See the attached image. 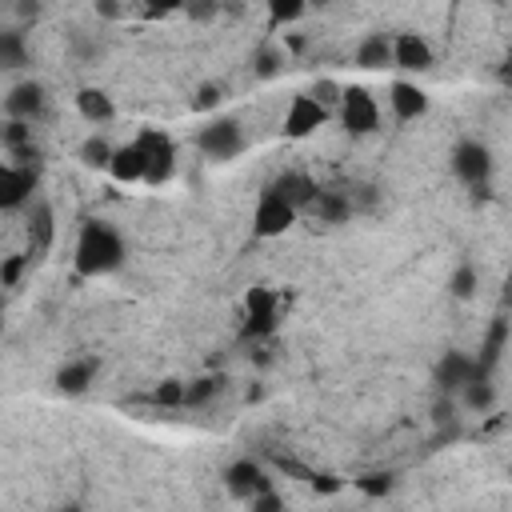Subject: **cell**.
<instances>
[{
    "instance_id": "cell-35",
    "label": "cell",
    "mask_w": 512,
    "mask_h": 512,
    "mask_svg": "<svg viewBox=\"0 0 512 512\" xmlns=\"http://www.w3.org/2000/svg\"><path fill=\"white\" fill-rule=\"evenodd\" d=\"M212 12H216L212 4H192V8H188V16H192V20H208Z\"/></svg>"
},
{
    "instance_id": "cell-29",
    "label": "cell",
    "mask_w": 512,
    "mask_h": 512,
    "mask_svg": "<svg viewBox=\"0 0 512 512\" xmlns=\"http://www.w3.org/2000/svg\"><path fill=\"white\" fill-rule=\"evenodd\" d=\"M152 404H160V408H184V380H164L160 388H152Z\"/></svg>"
},
{
    "instance_id": "cell-24",
    "label": "cell",
    "mask_w": 512,
    "mask_h": 512,
    "mask_svg": "<svg viewBox=\"0 0 512 512\" xmlns=\"http://www.w3.org/2000/svg\"><path fill=\"white\" fill-rule=\"evenodd\" d=\"M216 392H220V380L216 376H196V380L184 384V408H204Z\"/></svg>"
},
{
    "instance_id": "cell-10",
    "label": "cell",
    "mask_w": 512,
    "mask_h": 512,
    "mask_svg": "<svg viewBox=\"0 0 512 512\" xmlns=\"http://www.w3.org/2000/svg\"><path fill=\"white\" fill-rule=\"evenodd\" d=\"M36 192V168L32 164H8L0 160V212H16Z\"/></svg>"
},
{
    "instance_id": "cell-21",
    "label": "cell",
    "mask_w": 512,
    "mask_h": 512,
    "mask_svg": "<svg viewBox=\"0 0 512 512\" xmlns=\"http://www.w3.org/2000/svg\"><path fill=\"white\" fill-rule=\"evenodd\" d=\"M356 64L360 68H388L392 64V36L388 32H368L360 44H356Z\"/></svg>"
},
{
    "instance_id": "cell-13",
    "label": "cell",
    "mask_w": 512,
    "mask_h": 512,
    "mask_svg": "<svg viewBox=\"0 0 512 512\" xmlns=\"http://www.w3.org/2000/svg\"><path fill=\"white\" fill-rule=\"evenodd\" d=\"M388 108H392V116H396L400 124H412V120H420V116L428 112V92H424L420 84H412V80H392V88H388Z\"/></svg>"
},
{
    "instance_id": "cell-5",
    "label": "cell",
    "mask_w": 512,
    "mask_h": 512,
    "mask_svg": "<svg viewBox=\"0 0 512 512\" xmlns=\"http://www.w3.org/2000/svg\"><path fill=\"white\" fill-rule=\"evenodd\" d=\"M196 148L208 156V160H236L240 152H244V128H240V120H232V116H216V120H208L200 132H196Z\"/></svg>"
},
{
    "instance_id": "cell-20",
    "label": "cell",
    "mask_w": 512,
    "mask_h": 512,
    "mask_svg": "<svg viewBox=\"0 0 512 512\" xmlns=\"http://www.w3.org/2000/svg\"><path fill=\"white\" fill-rule=\"evenodd\" d=\"M76 112H80L88 124H108V120H116V104H112V96H108L104 88H80V92H76Z\"/></svg>"
},
{
    "instance_id": "cell-3",
    "label": "cell",
    "mask_w": 512,
    "mask_h": 512,
    "mask_svg": "<svg viewBox=\"0 0 512 512\" xmlns=\"http://www.w3.org/2000/svg\"><path fill=\"white\" fill-rule=\"evenodd\" d=\"M280 328V296L264 284L248 288L244 296V324H240V336L244 340H264Z\"/></svg>"
},
{
    "instance_id": "cell-33",
    "label": "cell",
    "mask_w": 512,
    "mask_h": 512,
    "mask_svg": "<svg viewBox=\"0 0 512 512\" xmlns=\"http://www.w3.org/2000/svg\"><path fill=\"white\" fill-rule=\"evenodd\" d=\"M248 512H284V500H280L276 488H268V492H260L256 500H248Z\"/></svg>"
},
{
    "instance_id": "cell-19",
    "label": "cell",
    "mask_w": 512,
    "mask_h": 512,
    "mask_svg": "<svg viewBox=\"0 0 512 512\" xmlns=\"http://www.w3.org/2000/svg\"><path fill=\"white\" fill-rule=\"evenodd\" d=\"M268 188H272L280 200H288L296 212H304V208H308V200L316 196V184H312L304 172H280V176H276Z\"/></svg>"
},
{
    "instance_id": "cell-32",
    "label": "cell",
    "mask_w": 512,
    "mask_h": 512,
    "mask_svg": "<svg viewBox=\"0 0 512 512\" xmlns=\"http://www.w3.org/2000/svg\"><path fill=\"white\" fill-rule=\"evenodd\" d=\"M220 96H224V88H220V84H200V88H196V100H192V108H196V112H204V108H216V104H220Z\"/></svg>"
},
{
    "instance_id": "cell-23",
    "label": "cell",
    "mask_w": 512,
    "mask_h": 512,
    "mask_svg": "<svg viewBox=\"0 0 512 512\" xmlns=\"http://www.w3.org/2000/svg\"><path fill=\"white\" fill-rule=\"evenodd\" d=\"M504 340H508V320H496V324H492V332H488V340H484V356H476V368H480L484 376H488V368L500 360Z\"/></svg>"
},
{
    "instance_id": "cell-22",
    "label": "cell",
    "mask_w": 512,
    "mask_h": 512,
    "mask_svg": "<svg viewBox=\"0 0 512 512\" xmlns=\"http://www.w3.org/2000/svg\"><path fill=\"white\" fill-rule=\"evenodd\" d=\"M460 396H464V404H468L472 412H488V408L496 404V388H492V380H488V376L468 380V384L460 388Z\"/></svg>"
},
{
    "instance_id": "cell-12",
    "label": "cell",
    "mask_w": 512,
    "mask_h": 512,
    "mask_svg": "<svg viewBox=\"0 0 512 512\" xmlns=\"http://www.w3.org/2000/svg\"><path fill=\"white\" fill-rule=\"evenodd\" d=\"M4 112H8V120L32 128V124L44 116V88H40L36 80H20V84L4 96Z\"/></svg>"
},
{
    "instance_id": "cell-1",
    "label": "cell",
    "mask_w": 512,
    "mask_h": 512,
    "mask_svg": "<svg viewBox=\"0 0 512 512\" xmlns=\"http://www.w3.org/2000/svg\"><path fill=\"white\" fill-rule=\"evenodd\" d=\"M128 248H124V236L108 224V220H84L80 224V236H76V248H72V264L80 276L96 280V276H108L124 264Z\"/></svg>"
},
{
    "instance_id": "cell-14",
    "label": "cell",
    "mask_w": 512,
    "mask_h": 512,
    "mask_svg": "<svg viewBox=\"0 0 512 512\" xmlns=\"http://www.w3.org/2000/svg\"><path fill=\"white\" fill-rule=\"evenodd\" d=\"M56 240V216H52V204L48 200H36L32 204V216H28V264L32 260H44V252L52 248Z\"/></svg>"
},
{
    "instance_id": "cell-26",
    "label": "cell",
    "mask_w": 512,
    "mask_h": 512,
    "mask_svg": "<svg viewBox=\"0 0 512 512\" xmlns=\"http://www.w3.org/2000/svg\"><path fill=\"white\" fill-rule=\"evenodd\" d=\"M300 16H304V4L300 0H268V24L272 28H284V24L300 20Z\"/></svg>"
},
{
    "instance_id": "cell-2",
    "label": "cell",
    "mask_w": 512,
    "mask_h": 512,
    "mask_svg": "<svg viewBox=\"0 0 512 512\" xmlns=\"http://www.w3.org/2000/svg\"><path fill=\"white\" fill-rule=\"evenodd\" d=\"M132 144L144 156V184H152V188L168 184L172 172H176V140L164 128H140L132 136Z\"/></svg>"
},
{
    "instance_id": "cell-38",
    "label": "cell",
    "mask_w": 512,
    "mask_h": 512,
    "mask_svg": "<svg viewBox=\"0 0 512 512\" xmlns=\"http://www.w3.org/2000/svg\"><path fill=\"white\" fill-rule=\"evenodd\" d=\"M0 48H4V28H0Z\"/></svg>"
},
{
    "instance_id": "cell-28",
    "label": "cell",
    "mask_w": 512,
    "mask_h": 512,
    "mask_svg": "<svg viewBox=\"0 0 512 512\" xmlns=\"http://www.w3.org/2000/svg\"><path fill=\"white\" fill-rule=\"evenodd\" d=\"M80 160H84L88 168H108V160H112V148H108L100 136H88V140L80 144Z\"/></svg>"
},
{
    "instance_id": "cell-37",
    "label": "cell",
    "mask_w": 512,
    "mask_h": 512,
    "mask_svg": "<svg viewBox=\"0 0 512 512\" xmlns=\"http://www.w3.org/2000/svg\"><path fill=\"white\" fill-rule=\"evenodd\" d=\"M0 324H4V296H0Z\"/></svg>"
},
{
    "instance_id": "cell-25",
    "label": "cell",
    "mask_w": 512,
    "mask_h": 512,
    "mask_svg": "<svg viewBox=\"0 0 512 512\" xmlns=\"http://www.w3.org/2000/svg\"><path fill=\"white\" fill-rule=\"evenodd\" d=\"M352 484H356L364 496H388V492H392V484H396V476H392V472H384V468H376V472H360Z\"/></svg>"
},
{
    "instance_id": "cell-8",
    "label": "cell",
    "mask_w": 512,
    "mask_h": 512,
    "mask_svg": "<svg viewBox=\"0 0 512 512\" xmlns=\"http://www.w3.org/2000/svg\"><path fill=\"white\" fill-rule=\"evenodd\" d=\"M224 488L236 496V500H256L260 492H268L272 488V480H268V468L260 464V460H252V456H240V460H232L228 468H224Z\"/></svg>"
},
{
    "instance_id": "cell-9",
    "label": "cell",
    "mask_w": 512,
    "mask_h": 512,
    "mask_svg": "<svg viewBox=\"0 0 512 512\" xmlns=\"http://www.w3.org/2000/svg\"><path fill=\"white\" fill-rule=\"evenodd\" d=\"M332 112L320 104V100H312L308 92H296L292 100H288V112H284V136L288 140H304V136H312L316 128H324V120H328Z\"/></svg>"
},
{
    "instance_id": "cell-7",
    "label": "cell",
    "mask_w": 512,
    "mask_h": 512,
    "mask_svg": "<svg viewBox=\"0 0 512 512\" xmlns=\"http://www.w3.org/2000/svg\"><path fill=\"white\" fill-rule=\"evenodd\" d=\"M296 220H300V212H296L288 200H280L272 188H264V192H260V200H256V212H252V232H256L260 240L284 236V232H288Z\"/></svg>"
},
{
    "instance_id": "cell-15",
    "label": "cell",
    "mask_w": 512,
    "mask_h": 512,
    "mask_svg": "<svg viewBox=\"0 0 512 512\" xmlns=\"http://www.w3.org/2000/svg\"><path fill=\"white\" fill-rule=\"evenodd\" d=\"M476 376H484V372L476 368V356H464V352H444L440 364H436V384L448 388V392H460Z\"/></svg>"
},
{
    "instance_id": "cell-6",
    "label": "cell",
    "mask_w": 512,
    "mask_h": 512,
    "mask_svg": "<svg viewBox=\"0 0 512 512\" xmlns=\"http://www.w3.org/2000/svg\"><path fill=\"white\" fill-rule=\"evenodd\" d=\"M452 172L460 184H468L472 192H484L492 180V152L480 140H460L452 148Z\"/></svg>"
},
{
    "instance_id": "cell-4",
    "label": "cell",
    "mask_w": 512,
    "mask_h": 512,
    "mask_svg": "<svg viewBox=\"0 0 512 512\" xmlns=\"http://www.w3.org/2000/svg\"><path fill=\"white\" fill-rule=\"evenodd\" d=\"M336 116H340V124H344L352 136H368V132H376V128H380V104H376V100H372V92H368V88H360V84L340 88Z\"/></svg>"
},
{
    "instance_id": "cell-16",
    "label": "cell",
    "mask_w": 512,
    "mask_h": 512,
    "mask_svg": "<svg viewBox=\"0 0 512 512\" xmlns=\"http://www.w3.org/2000/svg\"><path fill=\"white\" fill-rule=\"evenodd\" d=\"M300 216H312L320 224H344L352 216V200L340 196V192H328V188H316V196L308 200V208Z\"/></svg>"
},
{
    "instance_id": "cell-34",
    "label": "cell",
    "mask_w": 512,
    "mask_h": 512,
    "mask_svg": "<svg viewBox=\"0 0 512 512\" xmlns=\"http://www.w3.org/2000/svg\"><path fill=\"white\" fill-rule=\"evenodd\" d=\"M276 60H280L276 52H260V56H256V72H260V76H272V72H276Z\"/></svg>"
},
{
    "instance_id": "cell-18",
    "label": "cell",
    "mask_w": 512,
    "mask_h": 512,
    "mask_svg": "<svg viewBox=\"0 0 512 512\" xmlns=\"http://www.w3.org/2000/svg\"><path fill=\"white\" fill-rule=\"evenodd\" d=\"M108 176L116 184H144V156L140 148L128 140L120 148H112V160H108Z\"/></svg>"
},
{
    "instance_id": "cell-30",
    "label": "cell",
    "mask_w": 512,
    "mask_h": 512,
    "mask_svg": "<svg viewBox=\"0 0 512 512\" xmlns=\"http://www.w3.org/2000/svg\"><path fill=\"white\" fill-rule=\"evenodd\" d=\"M308 488H312V492H324V496H336V492L344 488V480H340V476H332V472H316V468H312Z\"/></svg>"
},
{
    "instance_id": "cell-27",
    "label": "cell",
    "mask_w": 512,
    "mask_h": 512,
    "mask_svg": "<svg viewBox=\"0 0 512 512\" xmlns=\"http://www.w3.org/2000/svg\"><path fill=\"white\" fill-rule=\"evenodd\" d=\"M476 288H480V276H476L472 264H460V268L452 272V280H448V292H452L456 300H468Z\"/></svg>"
},
{
    "instance_id": "cell-11",
    "label": "cell",
    "mask_w": 512,
    "mask_h": 512,
    "mask_svg": "<svg viewBox=\"0 0 512 512\" xmlns=\"http://www.w3.org/2000/svg\"><path fill=\"white\" fill-rule=\"evenodd\" d=\"M436 64L432 44L424 40V32H396L392 36V68L404 72H428Z\"/></svg>"
},
{
    "instance_id": "cell-17",
    "label": "cell",
    "mask_w": 512,
    "mask_h": 512,
    "mask_svg": "<svg viewBox=\"0 0 512 512\" xmlns=\"http://www.w3.org/2000/svg\"><path fill=\"white\" fill-rule=\"evenodd\" d=\"M96 372H100L96 356L68 360V364L56 372V392H64V396H84V392H88V384L96 380Z\"/></svg>"
},
{
    "instance_id": "cell-36",
    "label": "cell",
    "mask_w": 512,
    "mask_h": 512,
    "mask_svg": "<svg viewBox=\"0 0 512 512\" xmlns=\"http://www.w3.org/2000/svg\"><path fill=\"white\" fill-rule=\"evenodd\" d=\"M52 512H84L80 504H64V508H52Z\"/></svg>"
},
{
    "instance_id": "cell-31",
    "label": "cell",
    "mask_w": 512,
    "mask_h": 512,
    "mask_svg": "<svg viewBox=\"0 0 512 512\" xmlns=\"http://www.w3.org/2000/svg\"><path fill=\"white\" fill-rule=\"evenodd\" d=\"M24 268H28V256H8V260L0 264V288H12Z\"/></svg>"
}]
</instances>
